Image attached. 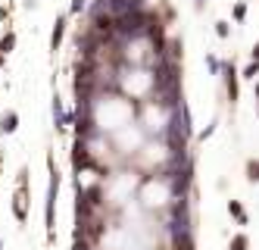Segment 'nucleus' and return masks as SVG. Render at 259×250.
Here are the masks:
<instances>
[{
	"mask_svg": "<svg viewBox=\"0 0 259 250\" xmlns=\"http://www.w3.org/2000/svg\"><path fill=\"white\" fill-rule=\"evenodd\" d=\"M56 191H60V172L50 163V185H47V204H44V219H47V232L53 235V213H56Z\"/></svg>",
	"mask_w": 259,
	"mask_h": 250,
	"instance_id": "obj_1",
	"label": "nucleus"
},
{
	"mask_svg": "<svg viewBox=\"0 0 259 250\" xmlns=\"http://www.w3.org/2000/svg\"><path fill=\"white\" fill-rule=\"evenodd\" d=\"M25 197H28V169H22V172H19V191H16V197H13V213H16V219H19V222H25V219H28Z\"/></svg>",
	"mask_w": 259,
	"mask_h": 250,
	"instance_id": "obj_2",
	"label": "nucleus"
},
{
	"mask_svg": "<svg viewBox=\"0 0 259 250\" xmlns=\"http://www.w3.org/2000/svg\"><path fill=\"white\" fill-rule=\"evenodd\" d=\"M50 110H53V125L60 128V132L75 122V113H69L66 106H63V100H60V97H53V106H50Z\"/></svg>",
	"mask_w": 259,
	"mask_h": 250,
	"instance_id": "obj_3",
	"label": "nucleus"
},
{
	"mask_svg": "<svg viewBox=\"0 0 259 250\" xmlns=\"http://www.w3.org/2000/svg\"><path fill=\"white\" fill-rule=\"evenodd\" d=\"M222 75H225V91H228V100L231 103H238V72H234V66L231 63H222Z\"/></svg>",
	"mask_w": 259,
	"mask_h": 250,
	"instance_id": "obj_4",
	"label": "nucleus"
},
{
	"mask_svg": "<svg viewBox=\"0 0 259 250\" xmlns=\"http://www.w3.org/2000/svg\"><path fill=\"white\" fill-rule=\"evenodd\" d=\"M63 41H66V16H56L53 31H50V50L56 53V50L63 47Z\"/></svg>",
	"mask_w": 259,
	"mask_h": 250,
	"instance_id": "obj_5",
	"label": "nucleus"
},
{
	"mask_svg": "<svg viewBox=\"0 0 259 250\" xmlns=\"http://www.w3.org/2000/svg\"><path fill=\"white\" fill-rule=\"evenodd\" d=\"M19 128V113L16 110H6L3 116H0V135H13Z\"/></svg>",
	"mask_w": 259,
	"mask_h": 250,
	"instance_id": "obj_6",
	"label": "nucleus"
},
{
	"mask_svg": "<svg viewBox=\"0 0 259 250\" xmlns=\"http://www.w3.org/2000/svg\"><path fill=\"white\" fill-rule=\"evenodd\" d=\"M228 213L238 219V225H247V222H250V216H247V210H244L241 200H228Z\"/></svg>",
	"mask_w": 259,
	"mask_h": 250,
	"instance_id": "obj_7",
	"label": "nucleus"
},
{
	"mask_svg": "<svg viewBox=\"0 0 259 250\" xmlns=\"http://www.w3.org/2000/svg\"><path fill=\"white\" fill-rule=\"evenodd\" d=\"M13 47H16V31H6L3 38H0V53L9 56V53H13Z\"/></svg>",
	"mask_w": 259,
	"mask_h": 250,
	"instance_id": "obj_8",
	"label": "nucleus"
},
{
	"mask_svg": "<svg viewBox=\"0 0 259 250\" xmlns=\"http://www.w3.org/2000/svg\"><path fill=\"white\" fill-rule=\"evenodd\" d=\"M203 63H206V69H209V75H222V59H219L216 53H206Z\"/></svg>",
	"mask_w": 259,
	"mask_h": 250,
	"instance_id": "obj_9",
	"label": "nucleus"
},
{
	"mask_svg": "<svg viewBox=\"0 0 259 250\" xmlns=\"http://www.w3.org/2000/svg\"><path fill=\"white\" fill-rule=\"evenodd\" d=\"M231 19L234 22H244L247 19V3H244V0H238V3L231 6Z\"/></svg>",
	"mask_w": 259,
	"mask_h": 250,
	"instance_id": "obj_10",
	"label": "nucleus"
},
{
	"mask_svg": "<svg viewBox=\"0 0 259 250\" xmlns=\"http://www.w3.org/2000/svg\"><path fill=\"white\" fill-rule=\"evenodd\" d=\"M216 34H219V38H222V41H228V38H231V22H225V19H219V22H216Z\"/></svg>",
	"mask_w": 259,
	"mask_h": 250,
	"instance_id": "obj_11",
	"label": "nucleus"
},
{
	"mask_svg": "<svg viewBox=\"0 0 259 250\" xmlns=\"http://www.w3.org/2000/svg\"><path fill=\"white\" fill-rule=\"evenodd\" d=\"M247 247H250V238H247V235H234L228 250H247Z\"/></svg>",
	"mask_w": 259,
	"mask_h": 250,
	"instance_id": "obj_12",
	"label": "nucleus"
},
{
	"mask_svg": "<svg viewBox=\"0 0 259 250\" xmlns=\"http://www.w3.org/2000/svg\"><path fill=\"white\" fill-rule=\"evenodd\" d=\"M88 0H72V3H69V13H72V16H81V13H88Z\"/></svg>",
	"mask_w": 259,
	"mask_h": 250,
	"instance_id": "obj_13",
	"label": "nucleus"
},
{
	"mask_svg": "<svg viewBox=\"0 0 259 250\" xmlns=\"http://www.w3.org/2000/svg\"><path fill=\"white\" fill-rule=\"evenodd\" d=\"M247 178H250V182H259V160L247 163Z\"/></svg>",
	"mask_w": 259,
	"mask_h": 250,
	"instance_id": "obj_14",
	"label": "nucleus"
},
{
	"mask_svg": "<svg viewBox=\"0 0 259 250\" xmlns=\"http://www.w3.org/2000/svg\"><path fill=\"white\" fill-rule=\"evenodd\" d=\"M256 75H259V63H250V66L241 72V78H247V81H256Z\"/></svg>",
	"mask_w": 259,
	"mask_h": 250,
	"instance_id": "obj_15",
	"label": "nucleus"
},
{
	"mask_svg": "<svg viewBox=\"0 0 259 250\" xmlns=\"http://www.w3.org/2000/svg\"><path fill=\"white\" fill-rule=\"evenodd\" d=\"M213 132H216V125H206L203 132H200V141H206V138H213Z\"/></svg>",
	"mask_w": 259,
	"mask_h": 250,
	"instance_id": "obj_16",
	"label": "nucleus"
},
{
	"mask_svg": "<svg viewBox=\"0 0 259 250\" xmlns=\"http://www.w3.org/2000/svg\"><path fill=\"white\" fill-rule=\"evenodd\" d=\"M253 63H259V41L253 44Z\"/></svg>",
	"mask_w": 259,
	"mask_h": 250,
	"instance_id": "obj_17",
	"label": "nucleus"
},
{
	"mask_svg": "<svg viewBox=\"0 0 259 250\" xmlns=\"http://www.w3.org/2000/svg\"><path fill=\"white\" fill-rule=\"evenodd\" d=\"M206 6V0H194V9H203Z\"/></svg>",
	"mask_w": 259,
	"mask_h": 250,
	"instance_id": "obj_18",
	"label": "nucleus"
},
{
	"mask_svg": "<svg viewBox=\"0 0 259 250\" xmlns=\"http://www.w3.org/2000/svg\"><path fill=\"white\" fill-rule=\"evenodd\" d=\"M3 66H6V56H3V53H0V69H3Z\"/></svg>",
	"mask_w": 259,
	"mask_h": 250,
	"instance_id": "obj_19",
	"label": "nucleus"
},
{
	"mask_svg": "<svg viewBox=\"0 0 259 250\" xmlns=\"http://www.w3.org/2000/svg\"><path fill=\"white\" fill-rule=\"evenodd\" d=\"M256 100H259V81H256Z\"/></svg>",
	"mask_w": 259,
	"mask_h": 250,
	"instance_id": "obj_20",
	"label": "nucleus"
}]
</instances>
